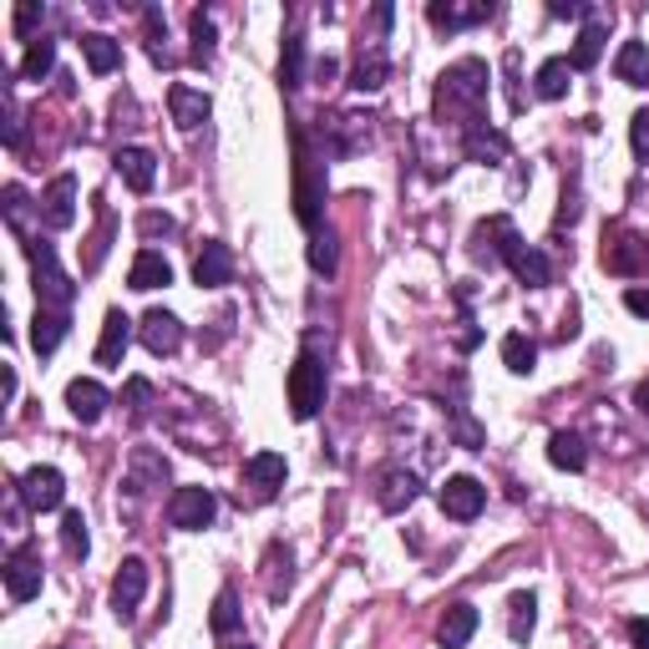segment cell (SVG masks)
Wrapping results in <instances>:
<instances>
[{
  "label": "cell",
  "instance_id": "obj_18",
  "mask_svg": "<svg viewBox=\"0 0 649 649\" xmlns=\"http://www.w3.org/2000/svg\"><path fill=\"white\" fill-rule=\"evenodd\" d=\"M193 280L204 284V290H223V284L234 280V254L223 238H208L204 249L193 254Z\"/></svg>",
  "mask_w": 649,
  "mask_h": 649
},
{
  "label": "cell",
  "instance_id": "obj_30",
  "mask_svg": "<svg viewBox=\"0 0 649 649\" xmlns=\"http://www.w3.org/2000/svg\"><path fill=\"white\" fill-rule=\"evenodd\" d=\"M568 87H574V66H568V57H548L543 66H538V76H532V91H538L543 102L568 97Z\"/></svg>",
  "mask_w": 649,
  "mask_h": 649
},
{
  "label": "cell",
  "instance_id": "obj_28",
  "mask_svg": "<svg viewBox=\"0 0 649 649\" xmlns=\"http://www.w3.org/2000/svg\"><path fill=\"white\" fill-rule=\"evenodd\" d=\"M548 462L559 467V473H584L589 467V446L578 431H553L548 437Z\"/></svg>",
  "mask_w": 649,
  "mask_h": 649
},
{
  "label": "cell",
  "instance_id": "obj_36",
  "mask_svg": "<svg viewBox=\"0 0 649 649\" xmlns=\"http://www.w3.org/2000/svg\"><path fill=\"white\" fill-rule=\"evenodd\" d=\"M604 57V21H589V26L578 30V41H574V57H568V66L574 72H589L593 61Z\"/></svg>",
  "mask_w": 649,
  "mask_h": 649
},
{
  "label": "cell",
  "instance_id": "obj_27",
  "mask_svg": "<svg viewBox=\"0 0 649 649\" xmlns=\"http://www.w3.org/2000/svg\"><path fill=\"white\" fill-rule=\"evenodd\" d=\"M507 269H513L517 284H528V290H548V284H553V265H548V254L532 249V244H523V249L507 259Z\"/></svg>",
  "mask_w": 649,
  "mask_h": 649
},
{
  "label": "cell",
  "instance_id": "obj_33",
  "mask_svg": "<svg viewBox=\"0 0 649 649\" xmlns=\"http://www.w3.org/2000/svg\"><path fill=\"white\" fill-rule=\"evenodd\" d=\"M82 57H87V66L97 76H107L122 66V46L112 36H102V30H91V36H82Z\"/></svg>",
  "mask_w": 649,
  "mask_h": 649
},
{
  "label": "cell",
  "instance_id": "obj_4",
  "mask_svg": "<svg viewBox=\"0 0 649 649\" xmlns=\"http://www.w3.org/2000/svg\"><path fill=\"white\" fill-rule=\"evenodd\" d=\"M295 213L299 223L310 229V234H320V193H324V173H320V162L305 152V137H295Z\"/></svg>",
  "mask_w": 649,
  "mask_h": 649
},
{
  "label": "cell",
  "instance_id": "obj_15",
  "mask_svg": "<svg viewBox=\"0 0 649 649\" xmlns=\"http://www.w3.org/2000/svg\"><path fill=\"white\" fill-rule=\"evenodd\" d=\"M284 473H290V467H284L280 452H254V457L244 462V487H249V498L269 502L284 487Z\"/></svg>",
  "mask_w": 649,
  "mask_h": 649
},
{
  "label": "cell",
  "instance_id": "obj_2",
  "mask_svg": "<svg viewBox=\"0 0 649 649\" xmlns=\"http://www.w3.org/2000/svg\"><path fill=\"white\" fill-rule=\"evenodd\" d=\"M30 254V269H36V310H51V315H72V299H76V284L72 274L61 269L57 249L46 238H30L26 244Z\"/></svg>",
  "mask_w": 649,
  "mask_h": 649
},
{
  "label": "cell",
  "instance_id": "obj_31",
  "mask_svg": "<svg viewBox=\"0 0 649 649\" xmlns=\"http://www.w3.org/2000/svg\"><path fill=\"white\" fill-rule=\"evenodd\" d=\"M473 635H477V609L473 604H452L442 614V624H437V639H442V649H462Z\"/></svg>",
  "mask_w": 649,
  "mask_h": 649
},
{
  "label": "cell",
  "instance_id": "obj_42",
  "mask_svg": "<svg viewBox=\"0 0 649 649\" xmlns=\"http://www.w3.org/2000/svg\"><path fill=\"white\" fill-rule=\"evenodd\" d=\"M188 26H193V61H198V66H208V61H213V41H219V30H213V15H208V11H193Z\"/></svg>",
  "mask_w": 649,
  "mask_h": 649
},
{
  "label": "cell",
  "instance_id": "obj_29",
  "mask_svg": "<svg viewBox=\"0 0 649 649\" xmlns=\"http://www.w3.org/2000/svg\"><path fill=\"white\" fill-rule=\"evenodd\" d=\"M66 330H72V315H51V310H36V320H30V351L41 355H57V345L66 340Z\"/></svg>",
  "mask_w": 649,
  "mask_h": 649
},
{
  "label": "cell",
  "instance_id": "obj_23",
  "mask_svg": "<svg viewBox=\"0 0 649 649\" xmlns=\"http://www.w3.org/2000/svg\"><path fill=\"white\" fill-rule=\"evenodd\" d=\"M492 15V5H457V0H431L427 5V21L437 30H467V26H477V21H487Z\"/></svg>",
  "mask_w": 649,
  "mask_h": 649
},
{
  "label": "cell",
  "instance_id": "obj_32",
  "mask_svg": "<svg viewBox=\"0 0 649 649\" xmlns=\"http://www.w3.org/2000/svg\"><path fill=\"white\" fill-rule=\"evenodd\" d=\"M614 76L629 87H649V46L645 41H624L614 57Z\"/></svg>",
  "mask_w": 649,
  "mask_h": 649
},
{
  "label": "cell",
  "instance_id": "obj_39",
  "mask_svg": "<svg viewBox=\"0 0 649 649\" xmlns=\"http://www.w3.org/2000/svg\"><path fill=\"white\" fill-rule=\"evenodd\" d=\"M51 66H57V41H51V36L30 41L26 57H21V76H26V82H41V76H51Z\"/></svg>",
  "mask_w": 649,
  "mask_h": 649
},
{
  "label": "cell",
  "instance_id": "obj_21",
  "mask_svg": "<svg viewBox=\"0 0 649 649\" xmlns=\"http://www.w3.org/2000/svg\"><path fill=\"white\" fill-rule=\"evenodd\" d=\"M168 107H173V122L183 127V133H198V127L208 122V112H213V102H208L204 91H198V87H183V82L168 91Z\"/></svg>",
  "mask_w": 649,
  "mask_h": 649
},
{
  "label": "cell",
  "instance_id": "obj_34",
  "mask_svg": "<svg viewBox=\"0 0 649 649\" xmlns=\"http://www.w3.org/2000/svg\"><path fill=\"white\" fill-rule=\"evenodd\" d=\"M532 624H538V599H532V593H513V599H507V635H513L517 645H528Z\"/></svg>",
  "mask_w": 649,
  "mask_h": 649
},
{
  "label": "cell",
  "instance_id": "obj_47",
  "mask_svg": "<svg viewBox=\"0 0 649 649\" xmlns=\"http://www.w3.org/2000/svg\"><path fill=\"white\" fill-rule=\"evenodd\" d=\"M148 401H152V381H143V376H137V381H127V412H133L137 421L148 416Z\"/></svg>",
  "mask_w": 649,
  "mask_h": 649
},
{
  "label": "cell",
  "instance_id": "obj_24",
  "mask_svg": "<svg viewBox=\"0 0 649 649\" xmlns=\"http://www.w3.org/2000/svg\"><path fill=\"white\" fill-rule=\"evenodd\" d=\"M462 152L473 162H487V168H498V162H507V133H498V127H473V133H462Z\"/></svg>",
  "mask_w": 649,
  "mask_h": 649
},
{
  "label": "cell",
  "instance_id": "obj_45",
  "mask_svg": "<svg viewBox=\"0 0 649 649\" xmlns=\"http://www.w3.org/2000/svg\"><path fill=\"white\" fill-rule=\"evenodd\" d=\"M46 21V11L41 5H36V0H21V5H15V36H21V41H41V36H36V26H41Z\"/></svg>",
  "mask_w": 649,
  "mask_h": 649
},
{
  "label": "cell",
  "instance_id": "obj_10",
  "mask_svg": "<svg viewBox=\"0 0 649 649\" xmlns=\"http://www.w3.org/2000/svg\"><path fill=\"white\" fill-rule=\"evenodd\" d=\"M36 219H41L46 229H72L76 223V177L72 173H57L46 183L41 204H36Z\"/></svg>",
  "mask_w": 649,
  "mask_h": 649
},
{
  "label": "cell",
  "instance_id": "obj_20",
  "mask_svg": "<svg viewBox=\"0 0 649 649\" xmlns=\"http://www.w3.org/2000/svg\"><path fill=\"white\" fill-rule=\"evenodd\" d=\"M127 345H133V320H127L122 310H107L102 340H97V366H122Z\"/></svg>",
  "mask_w": 649,
  "mask_h": 649
},
{
  "label": "cell",
  "instance_id": "obj_50",
  "mask_svg": "<svg viewBox=\"0 0 649 649\" xmlns=\"http://www.w3.org/2000/svg\"><path fill=\"white\" fill-rule=\"evenodd\" d=\"M177 223L168 213H143V238H173Z\"/></svg>",
  "mask_w": 649,
  "mask_h": 649
},
{
  "label": "cell",
  "instance_id": "obj_51",
  "mask_svg": "<svg viewBox=\"0 0 649 649\" xmlns=\"http://www.w3.org/2000/svg\"><path fill=\"white\" fill-rule=\"evenodd\" d=\"M624 310L649 320V284H629V290H624Z\"/></svg>",
  "mask_w": 649,
  "mask_h": 649
},
{
  "label": "cell",
  "instance_id": "obj_22",
  "mask_svg": "<svg viewBox=\"0 0 649 649\" xmlns=\"http://www.w3.org/2000/svg\"><path fill=\"white\" fill-rule=\"evenodd\" d=\"M162 482H168V457L148 452V446H137L133 467H127V492H133V498H148L152 487H162Z\"/></svg>",
  "mask_w": 649,
  "mask_h": 649
},
{
  "label": "cell",
  "instance_id": "obj_5",
  "mask_svg": "<svg viewBox=\"0 0 649 649\" xmlns=\"http://www.w3.org/2000/svg\"><path fill=\"white\" fill-rule=\"evenodd\" d=\"M604 269L620 274V280H635L649 269V238L635 229H609L604 234Z\"/></svg>",
  "mask_w": 649,
  "mask_h": 649
},
{
  "label": "cell",
  "instance_id": "obj_14",
  "mask_svg": "<svg viewBox=\"0 0 649 649\" xmlns=\"http://www.w3.org/2000/svg\"><path fill=\"white\" fill-rule=\"evenodd\" d=\"M385 76H391V57H385L381 36H360V51H355V72H351V87L355 91H381Z\"/></svg>",
  "mask_w": 649,
  "mask_h": 649
},
{
  "label": "cell",
  "instance_id": "obj_9",
  "mask_svg": "<svg viewBox=\"0 0 649 649\" xmlns=\"http://www.w3.org/2000/svg\"><path fill=\"white\" fill-rule=\"evenodd\" d=\"M213 513H219V498L208 492V487H177L173 498H168V523L183 532H198L213 523Z\"/></svg>",
  "mask_w": 649,
  "mask_h": 649
},
{
  "label": "cell",
  "instance_id": "obj_37",
  "mask_svg": "<svg viewBox=\"0 0 649 649\" xmlns=\"http://www.w3.org/2000/svg\"><path fill=\"white\" fill-rule=\"evenodd\" d=\"M502 366L513 370V376H528L532 366H538V345H532L523 330H513V335H502Z\"/></svg>",
  "mask_w": 649,
  "mask_h": 649
},
{
  "label": "cell",
  "instance_id": "obj_49",
  "mask_svg": "<svg viewBox=\"0 0 649 649\" xmlns=\"http://www.w3.org/2000/svg\"><path fill=\"white\" fill-rule=\"evenodd\" d=\"M21 143H26V122H21V107L15 102H5V148H21Z\"/></svg>",
  "mask_w": 649,
  "mask_h": 649
},
{
  "label": "cell",
  "instance_id": "obj_43",
  "mask_svg": "<svg viewBox=\"0 0 649 649\" xmlns=\"http://www.w3.org/2000/svg\"><path fill=\"white\" fill-rule=\"evenodd\" d=\"M61 543H66V553H72V559H87V548H91L87 517H82V513H61Z\"/></svg>",
  "mask_w": 649,
  "mask_h": 649
},
{
  "label": "cell",
  "instance_id": "obj_6",
  "mask_svg": "<svg viewBox=\"0 0 649 649\" xmlns=\"http://www.w3.org/2000/svg\"><path fill=\"white\" fill-rule=\"evenodd\" d=\"M15 498L26 502L30 513H57L61 502H66V477L57 467H26V473L15 477Z\"/></svg>",
  "mask_w": 649,
  "mask_h": 649
},
{
  "label": "cell",
  "instance_id": "obj_13",
  "mask_svg": "<svg viewBox=\"0 0 649 649\" xmlns=\"http://www.w3.org/2000/svg\"><path fill=\"white\" fill-rule=\"evenodd\" d=\"M324 137V158H351L355 148H366L370 143V118H355V112H340L320 127Z\"/></svg>",
  "mask_w": 649,
  "mask_h": 649
},
{
  "label": "cell",
  "instance_id": "obj_1",
  "mask_svg": "<svg viewBox=\"0 0 649 649\" xmlns=\"http://www.w3.org/2000/svg\"><path fill=\"white\" fill-rule=\"evenodd\" d=\"M487 82H492V72H487V61H477V57H462L457 66H446L442 82H437V118L457 122L462 133L482 127V122H487L482 118Z\"/></svg>",
  "mask_w": 649,
  "mask_h": 649
},
{
  "label": "cell",
  "instance_id": "obj_44",
  "mask_svg": "<svg viewBox=\"0 0 649 649\" xmlns=\"http://www.w3.org/2000/svg\"><path fill=\"white\" fill-rule=\"evenodd\" d=\"M310 265H315V274H335L340 249H335V234H330V229H320V234L310 238Z\"/></svg>",
  "mask_w": 649,
  "mask_h": 649
},
{
  "label": "cell",
  "instance_id": "obj_41",
  "mask_svg": "<svg viewBox=\"0 0 649 649\" xmlns=\"http://www.w3.org/2000/svg\"><path fill=\"white\" fill-rule=\"evenodd\" d=\"M5 223H11V234L15 238H26L30 244V229H26V219H30V198H26V188L21 183H5Z\"/></svg>",
  "mask_w": 649,
  "mask_h": 649
},
{
  "label": "cell",
  "instance_id": "obj_46",
  "mask_svg": "<svg viewBox=\"0 0 649 649\" xmlns=\"http://www.w3.org/2000/svg\"><path fill=\"white\" fill-rule=\"evenodd\" d=\"M143 21H148V57L158 61V66H168V46H162V36H168V21H162L158 5H152V11H143Z\"/></svg>",
  "mask_w": 649,
  "mask_h": 649
},
{
  "label": "cell",
  "instance_id": "obj_54",
  "mask_svg": "<svg viewBox=\"0 0 649 649\" xmlns=\"http://www.w3.org/2000/svg\"><path fill=\"white\" fill-rule=\"evenodd\" d=\"M340 72V61L335 57H324V61H315V76H320V82H330V76Z\"/></svg>",
  "mask_w": 649,
  "mask_h": 649
},
{
  "label": "cell",
  "instance_id": "obj_12",
  "mask_svg": "<svg viewBox=\"0 0 649 649\" xmlns=\"http://www.w3.org/2000/svg\"><path fill=\"white\" fill-rule=\"evenodd\" d=\"M437 502H442L446 517H457V523H473V517L487 507V487L477 482V477H446L442 492H437Z\"/></svg>",
  "mask_w": 649,
  "mask_h": 649
},
{
  "label": "cell",
  "instance_id": "obj_8",
  "mask_svg": "<svg viewBox=\"0 0 649 649\" xmlns=\"http://www.w3.org/2000/svg\"><path fill=\"white\" fill-rule=\"evenodd\" d=\"M46 584V568H41V553H36V543H21L5 559V593H11V604H26V599H36Z\"/></svg>",
  "mask_w": 649,
  "mask_h": 649
},
{
  "label": "cell",
  "instance_id": "obj_26",
  "mask_svg": "<svg viewBox=\"0 0 649 649\" xmlns=\"http://www.w3.org/2000/svg\"><path fill=\"white\" fill-rule=\"evenodd\" d=\"M127 284L143 290V295H148V290H162V284H173V265H168L158 249H143L133 259V269H127Z\"/></svg>",
  "mask_w": 649,
  "mask_h": 649
},
{
  "label": "cell",
  "instance_id": "obj_17",
  "mask_svg": "<svg viewBox=\"0 0 649 649\" xmlns=\"http://www.w3.org/2000/svg\"><path fill=\"white\" fill-rule=\"evenodd\" d=\"M107 406H112V396H107L102 381H91V376H76V381L66 385V412H72L82 427H97Z\"/></svg>",
  "mask_w": 649,
  "mask_h": 649
},
{
  "label": "cell",
  "instance_id": "obj_55",
  "mask_svg": "<svg viewBox=\"0 0 649 649\" xmlns=\"http://www.w3.org/2000/svg\"><path fill=\"white\" fill-rule=\"evenodd\" d=\"M635 406L649 416V385H639V391H635Z\"/></svg>",
  "mask_w": 649,
  "mask_h": 649
},
{
  "label": "cell",
  "instance_id": "obj_56",
  "mask_svg": "<svg viewBox=\"0 0 649 649\" xmlns=\"http://www.w3.org/2000/svg\"><path fill=\"white\" fill-rule=\"evenodd\" d=\"M244 649H249V645H244Z\"/></svg>",
  "mask_w": 649,
  "mask_h": 649
},
{
  "label": "cell",
  "instance_id": "obj_3",
  "mask_svg": "<svg viewBox=\"0 0 649 649\" xmlns=\"http://www.w3.org/2000/svg\"><path fill=\"white\" fill-rule=\"evenodd\" d=\"M320 406H324V360L315 351H305L290 366V412H295V421H310Z\"/></svg>",
  "mask_w": 649,
  "mask_h": 649
},
{
  "label": "cell",
  "instance_id": "obj_7",
  "mask_svg": "<svg viewBox=\"0 0 649 649\" xmlns=\"http://www.w3.org/2000/svg\"><path fill=\"white\" fill-rule=\"evenodd\" d=\"M517 249H523V238H517L513 219H487V223H477L473 229V259L477 265L498 269V265H507Z\"/></svg>",
  "mask_w": 649,
  "mask_h": 649
},
{
  "label": "cell",
  "instance_id": "obj_48",
  "mask_svg": "<svg viewBox=\"0 0 649 649\" xmlns=\"http://www.w3.org/2000/svg\"><path fill=\"white\" fill-rule=\"evenodd\" d=\"M629 143H635V158L649 162V107L635 112V122H629Z\"/></svg>",
  "mask_w": 649,
  "mask_h": 649
},
{
  "label": "cell",
  "instance_id": "obj_35",
  "mask_svg": "<svg viewBox=\"0 0 649 649\" xmlns=\"http://www.w3.org/2000/svg\"><path fill=\"white\" fill-rule=\"evenodd\" d=\"M290 563H295V559H290V548H284V543H274L265 553V593L274 599V604H280L284 589H290Z\"/></svg>",
  "mask_w": 649,
  "mask_h": 649
},
{
  "label": "cell",
  "instance_id": "obj_53",
  "mask_svg": "<svg viewBox=\"0 0 649 649\" xmlns=\"http://www.w3.org/2000/svg\"><path fill=\"white\" fill-rule=\"evenodd\" d=\"M629 639L635 649H649V620H629Z\"/></svg>",
  "mask_w": 649,
  "mask_h": 649
},
{
  "label": "cell",
  "instance_id": "obj_16",
  "mask_svg": "<svg viewBox=\"0 0 649 649\" xmlns=\"http://www.w3.org/2000/svg\"><path fill=\"white\" fill-rule=\"evenodd\" d=\"M421 492V477L406 473V467H381L376 477V502H381V513H406Z\"/></svg>",
  "mask_w": 649,
  "mask_h": 649
},
{
  "label": "cell",
  "instance_id": "obj_40",
  "mask_svg": "<svg viewBox=\"0 0 649 649\" xmlns=\"http://www.w3.org/2000/svg\"><path fill=\"white\" fill-rule=\"evenodd\" d=\"M299 82H305V41L290 30V36H284V51H280V87L295 91Z\"/></svg>",
  "mask_w": 649,
  "mask_h": 649
},
{
  "label": "cell",
  "instance_id": "obj_19",
  "mask_svg": "<svg viewBox=\"0 0 649 649\" xmlns=\"http://www.w3.org/2000/svg\"><path fill=\"white\" fill-rule=\"evenodd\" d=\"M137 340H143L152 355H173L177 345H183V324H177V315H168V310H148L143 324H137Z\"/></svg>",
  "mask_w": 649,
  "mask_h": 649
},
{
  "label": "cell",
  "instance_id": "obj_11",
  "mask_svg": "<svg viewBox=\"0 0 649 649\" xmlns=\"http://www.w3.org/2000/svg\"><path fill=\"white\" fill-rule=\"evenodd\" d=\"M143 593H148V563L127 559L118 568V578H112V614H118L122 624H133L137 604H143Z\"/></svg>",
  "mask_w": 649,
  "mask_h": 649
},
{
  "label": "cell",
  "instance_id": "obj_52",
  "mask_svg": "<svg viewBox=\"0 0 649 649\" xmlns=\"http://www.w3.org/2000/svg\"><path fill=\"white\" fill-rule=\"evenodd\" d=\"M548 15H559V21H584V15H593V5H578V0H548Z\"/></svg>",
  "mask_w": 649,
  "mask_h": 649
},
{
  "label": "cell",
  "instance_id": "obj_38",
  "mask_svg": "<svg viewBox=\"0 0 649 649\" xmlns=\"http://www.w3.org/2000/svg\"><path fill=\"white\" fill-rule=\"evenodd\" d=\"M238 620H244V609H238V593L223 589L219 599H213V614H208V629L219 639H234L238 635Z\"/></svg>",
  "mask_w": 649,
  "mask_h": 649
},
{
  "label": "cell",
  "instance_id": "obj_25",
  "mask_svg": "<svg viewBox=\"0 0 649 649\" xmlns=\"http://www.w3.org/2000/svg\"><path fill=\"white\" fill-rule=\"evenodd\" d=\"M118 173L133 193H152V183H158V158H152L148 148H122L118 152Z\"/></svg>",
  "mask_w": 649,
  "mask_h": 649
}]
</instances>
